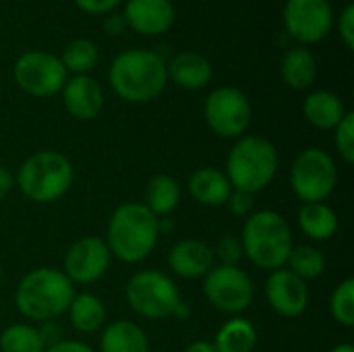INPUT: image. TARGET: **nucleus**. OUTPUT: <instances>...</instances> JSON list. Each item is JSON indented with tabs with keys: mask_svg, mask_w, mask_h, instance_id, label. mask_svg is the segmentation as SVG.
<instances>
[{
	"mask_svg": "<svg viewBox=\"0 0 354 352\" xmlns=\"http://www.w3.org/2000/svg\"><path fill=\"white\" fill-rule=\"evenodd\" d=\"M39 336H41L44 346L48 349V346L60 342V326H56L54 319L52 322H44V326L39 328Z\"/></svg>",
	"mask_w": 354,
	"mask_h": 352,
	"instance_id": "nucleus-36",
	"label": "nucleus"
},
{
	"mask_svg": "<svg viewBox=\"0 0 354 352\" xmlns=\"http://www.w3.org/2000/svg\"><path fill=\"white\" fill-rule=\"evenodd\" d=\"M284 27L301 44H317L334 27V8L330 0H286Z\"/></svg>",
	"mask_w": 354,
	"mask_h": 352,
	"instance_id": "nucleus-12",
	"label": "nucleus"
},
{
	"mask_svg": "<svg viewBox=\"0 0 354 352\" xmlns=\"http://www.w3.org/2000/svg\"><path fill=\"white\" fill-rule=\"evenodd\" d=\"M160 218L143 203L129 201L114 210L108 220L106 245L110 255L124 263L143 261L160 239Z\"/></svg>",
	"mask_w": 354,
	"mask_h": 352,
	"instance_id": "nucleus-1",
	"label": "nucleus"
},
{
	"mask_svg": "<svg viewBox=\"0 0 354 352\" xmlns=\"http://www.w3.org/2000/svg\"><path fill=\"white\" fill-rule=\"evenodd\" d=\"M266 299L270 307L282 317H299L309 307L307 282L290 270H274L266 282Z\"/></svg>",
	"mask_w": 354,
	"mask_h": 352,
	"instance_id": "nucleus-14",
	"label": "nucleus"
},
{
	"mask_svg": "<svg viewBox=\"0 0 354 352\" xmlns=\"http://www.w3.org/2000/svg\"><path fill=\"white\" fill-rule=\"evenodd\" d=\"M299 226L313 241H330L338 232V216L326 203H303L299 210Z\"/></svg>",
	"mask_w": 354,
	"mask_h": 352,
	"instance_id": "nucleus-24",
	"label": "nucleus"
},
{
	"mask_svg": "<svg viewBox=\"0 0 354 352\" xmlns=\"http://www.w3.org/2000/svg\"><path fill=\"white\" fill-rule=\"evenodd\" d=\"M75 178L71 160L54 149L35 151L29 156L15 178L21 193L35 203H52L66 195Z\"/></svg>",
	"mask_w": 354,
	"mask_h": 352,
	"instance_id": "nucleus-6",
	"label": "nucleus"
},
{
	"mask_svg": "<svg viewBox=\"0 0 354 352\" xmlns=\"http://www.w3.org/2000/svg\"><path fill=\"white\" fill-rule=\"evenodd\" d=\"M214 257L220 259V266H236L243 257V243L236 234L228 232L224 234L218 245H216V253Z\"/></svg>",
	"mask_w": 354,
	"mask_h": 352,
	"instance_id": "nucleus-32",
	"label": "nucleus"
},
{
	"mask_svg": "<svg viewBox=\"0 0 354 352\" xmlns=\"http://www.w3.org/2000/svg\"><path fill=\"white\" fill-rule=\"evenodd\" d=\"M122 0H75V4L89 15H110Z\"/></svg>",
	"mask_w": 354,
	"mask_h": 352,
	"instance_id": "nucleus-35",
	"label": "nucleus"
},
{
	"mask_svg": "<svg viewBox=\"0 0 354 352\" xmlns=\"http://www.w3.org/2000/svg\"><path fill=\"white\" fill-rule=\"evenodd\" d=\"M257 344V332L251 322L234 317L216 334V352H251Z\"/></svg>",
	"mask_w": 354,
	"mask_h": 352,
	"instance_id": "nucleus-26",
	"label": "nucleus"
},
{
	"mask_svg": "<svg viewBox=\"0 0 354 352\" xmlns=\"http://www.w3.org/2000/svg\"><path fill=\"white\" fill-rule=\"evenodd\" d=\"M0 351L2 352H44L39 330L27 324H12L0 334Z\"/></svg>",
	"mask_w": 354,
	"mask_h": 352,
	"instance_id": "nucleus-28",
	"label": "nucleus"
},
{
	"mask_svg": "<svg viewBox=\"0 0 354 352\" xmlns=\"http://www.w3.org/2000/svg\"><path fill=\"white\" fill-rule=\"evenodd\" d=\"M278 164V151L272 141L247 135L239 137L232 145L226 162V176L232 189L255 195L272 185Z\"/></svg>",
	"mask_w": 354,
	"mask_h": 352,
	"instance_id": "nucleus-5",
	"label": "nucleus"
},
{
	"mask_svg": "<svg viewBox=\"0 0 354 352\" xmlns=\"http://www.w3.org/2000/svg\"><path fill=\"white\" fill-rule=\"evenodd\" d=\"M330 352H354L353 344H338V346H334Z\"/></svg>",
	"mask_w": 354,
	"mask_h": 352,
	"instance_id": "nucleus-41",
	"label": "nucleus"
},
{
	"mask_svg": "<svg viewBox=\"0 0 354 352\" xmlns=\"http://www.w3.org/2000/svg\"><path fill=\"white\" fill-rule=\"evenodd\" d=\"M205 122L224 139H239L251 124L253 108L249 98L236 87H218L205 100Z\"/></svg>",
	"mask_w": 354,
	"mask_h": 352,
	"instance_id": "nucleus-10",
	"label": "nucleus"
},
{
	"mask_svg": "<svg viewBox=\"0 0 354 352\" xmlns=\"http://www.w3.org/2000/svg\"><path fill=\"white\" fill-rule=\"evenodd\" d=\"M166 83V60L153 50H124L110 64V85L124 102H151L164 91Z\"/></svg>",
	"mask_w": 354,
	"mask_h": 352,
	"instance_id": "nucleus-2",
	"label": "nucleus"
},
{
	"mask_svg": "<svg viewBox=\"0 0 354 352\" xmlns=\"http://www.w3.org/2000/svg\"><path fill=\"white\" fill-rule=\"evenodd\" d=\"M226 205H228L230 214L236 216V218L251 216V212H253V195H251V193H245V191L232 189V193H230Z\"/></svg>",
	"mask_w": 354,
	"mask_h": 352,
	"instance_id": "nucleus-33",
	"label": "nucleus"
},
{
	"mask_svg": "<svg viewBox=\"0 0 354 352\" xmlns=\"http://www.w3.org/2000/svg\"><path fill=\"white\" fill-rule=\"evenodd\" d=\"M189 193L193 195V199L197 203H201L205 207H218L228 201L232 187H230L228 176L222 170H218L214 166H205L191 174Z\"/></svg>",
	"mask_w": 354,
	"mask_h": 352,
	"instance_id": "nucleus-19",
	"label": "nucleus"
},
{
	"mask_svg": "<svg viewBox=\"0 0 354 352\" xmlns=\"http://www.w3.org/2000/svg\"><path fill=\"white\" fill-rule=\"evenodd\" d=\"M102 352H149L145 332L133 322H114L102 330Z\"/></svg>",
	"mask_w": 354,
	"mask_h": 352,
	"instance_id": "nucleus-21",
	"label": "nucleus"
},
{
	"mask_svg": "<svg viewBox=\"0 0 354 352\" xmlns=\"http://www.w3.org/2000/svg\"><path fill=\"white\" fill-rule=\"evenodd\" d=\"M334 143L338 147L340 158L346 164H354V114L346 112L344 118L334 129Z\"/></svg>",
	"mask_w": 354,
	"mask_h": 352,
	"instance_id": "nucleus-31",
	"label": "nucleus"
},
{
	"mask_svg": "<svg viewBox=\"0 0 354 352\" xmlns=\"http://www.w3.org/2000/svg\"><path fill=\"white\" fill-rule=\"evenodd\" d=\"M44 352H93L85 342L79 340H60L52 346H48Z\"/></svg>",
	"mask_w": 354,
	"mask_h": 352,
	"instance_id": "nucleus-37",
	"label": "nucleus"
},
{
	"mask_svg": "<svg viewBox=\"0 0 354 352\" xmlns=\"http://www.w3.org/2000/svg\"><path fill=\"white\" fill-rule=\"evenodd\" d=\"M280 73L288 87L307 89L317 79V60L311 50H307L305 46H297L284 54Z\"/></svg>",
	"mask_w": 354,
	"mask_h": 352,
	"instance_id": "nucleus-22",
	"label": "nucleus"
},
{
	"mask_svg": "<svg viewBox=\"0 0 354 352\" xmlns=\"http://www.w3.org/2000/svg\"><path fill=\"white\" fill-rule=\"evenodd\" d=\"M12 185H15V178L8 174V170H6V168H2V166H0V199H2V197H6V195L10 193Z\"/></svg>",
	"mask_w": 354,
	"mask_h": 352,
	"instance_id": "nucleus-39",
	"label": "nucleus"
},
{
	"mask_svg": "<svg viewBox=\"0 0 354 352\" xmlns=\"http://www.w3.org/2000/svg\"><path fill=\"white\" fill-rule=\"evenodd\" d=\"M214 251L195 239H187L180 241L172 247V251L168 253V266L170 270L180 276V278H205V274L214 268Z\"/></svg>",
	"mask_w": 354,
	"mask_h": 352,
	"instance_id": "nucleus-17",
	"label": "nucleus"
},
{
	"mask_svg": "<svg viewBox=\"0 0 354 352\" xmlns=\"http://www.w3.org/2000/svg\"><path fill=\"white\" fill-rule=\"evenodd\" d=\"M68 319L73 328L81 334H95L106 324V307L104 303L89 293L75 295L68 305Z\"/></svg>",
	"mask_w": 354,
	"mask_h": 352,
	"instance_id": "nucleus-23",
	"label": "nucleus"
},
{
	"mask_svg": "<svg viewBox=\"0 0 354 352\" xmlns=\"http://www.w3.org/2000/svg\"><path fill=\"white\" fill-rule=\"evenodd\" d=\"M124 293L131 309L145 319H166L174 315L180 305L178 286L170 276L156 270L137 272L129 280Z\"/></svg>",
	"mask_w": 354,
	"mask_h": 352,
	"instance_id": "nucleus-8",
	"label": "nucleus"
},
{
	"mask_svg": "<svg viewBox=\"0 0 354 352\" xmlns=\"http://www.w3.org/2000/svg\"><path fill=\"white\" fill-rule=\"evenodd\" d=\"M185 352H216V346L214 342H205V340H199V342H193L189 344Z\"/></svg>",
	"mask_w": 354,
	"mask_h": 352,
	"instance_id": "nucleus-40",
	"label": "nucleus"
},
{
	"mask_svg": "<svg viewBox=\"0 0 354 352\" xmlns=\"http://www.w3.org/2000/svg\"><path fill=\"white\" fill-rule=\"evenodd\" d=\"M168 79H172L183 89H203L212 81V64L199 52H180L166 64Z\"/></svg>",
	"mask_w": 354,
	"mask_h": 352,
	"instance_id": "nucleus-18",
	"label": "nucleus"
},
{
	"mask_svg": "<svg viewBox=\"0 0 354 352\" xmlns=\"http://www.w3.org/2000/svg\"><path fill=\"white\" fill-rule=\"evenodd\" d=\"M66 68L60 56L44 50H29L15 62L12 77L19 89L33 98H52L66 83Z\"/></svg>",
	"mask_w": 354,
	"mask_h": 352,
	"instance_id": "nucleus-9",
	"label": "nucleus"
},
{
	"mask_svg": "<svg viewBox=\"0 0 354 352\" xmlns=\"http://www.w3.org/2000/svg\"><path fill=\"white\" fill-rule=\"evenodd\" d=\"M124 23L141 35H162L176 19L172 0H127Z\"/></svg>",
	"mask_w": 354,
	"mask_h": 352,
	"instance_id": "nucleus-15",
	"label": "nucleus"
},
{
	"mask_svg": "<svg viewBox=\"0 0 354 352\" xmlns=\"http://www.w3.org/2000/svg\"><path fill=\"white\" fill-rule=\"evenodd\" d=\"M124 25H127V23H124L122 15H108L106 21H104V31H106L108 35H118V33H122Z\"/></svg>",
	"mask_w": 354,
	"mask_h": 352,
	"instance_id": "nucleus-38",
	"label": "nucleus"
},
{
	"mask_svg": "<svg viewBox=\"0 0 354 352\" xmlns=\"http://www.w3.org/2000/svg\"><path fill=\"white\" fill-rule=\"evenodd\" d=\"M288 270L299 276L301 280H313L319 278L326 272V257L319 249L311 247V245H301V247H292L290 255H288Z\"/></svg>",
	"mask_w": 354,
	"mask_h": 352,
	"instance_id": "nucleus-29",
	"label": "nucleus"
},
{
	"mask_svg": "<svg viewBox=\"0 0 354 352\" xmlns=\"http://www.w3.org/2000/svg\"><path fill=\"white\" fill-rule=\"evenodd\" d=\"M330 311L332 317L344 326V328H353L354 326V280L346 278L342 280L336 290L332 293L330 299Z\"/></svg>",
	"mask_w": 354,
	"mask_h": 352,
	"instance_id": "nucleus-30",
	"label": "nucleus"
},
{
	"mask_svg": "<svg viewBox=\"0 0 354 352\" xmlns=\"http://www.w3.org/2000/svg\"><path fill=\"white\" fill-rule=\"evenodd\" d=\"M60 60H62L66 73H73V75H89V71L100 60V52H97V46L91 39L77 37V39H73V41L66 44Z\"/></svg>",
	"mask_w": 354,
	"mask_h": 352,
	"instance_id": "nucleus-27",
	"label": "nucleus"
},
{
	"mask_svg": "<svg viewBox=\"0 0 354 352\" xmlns=\"http://www.w3.org/2000/svg\"><path fill=\"white\" fill-rule=\"evenodd\" d=\"M180 203V187L178 183L168 174H158L149 178L145 187V207L153 216H168L172 214Z\"/></svg>",
	"mask_w": 354,
	"mask_h": 352,
	"instance_id": "nucleus-25",
	"label": "nucleus"
},
{
	"mask_svg": "<svg viewBox=\"0 0 354 352\" xmlns=\"http://www.w3.org/2000/svg\"><path fill=\"white\" fill-rule=\"evenodd\" d=\"M0 284H2V270H0Z\"/></svg>",
	"mask_w": 354,
	"mask_h": 352,
	"instance_id": "nucleus-42",
	"label": "nucleus"
},
{
	"mask_svg": "<svg viewBox=\"0 0 354 352\" xmlns=\"http://www.w3.org/2000/svg\"><path fill=\"white\" fill-rule=\"evenodd\" d=\"M303 114L309 120V124H313L315 129L330 131V129H336L338 122L344 118L346 108H344V102L336 93L328 89H319L305 98Z\"/></svg>",
	"mask_w": 354,
	"mask_h": 352,
	"instance_id": "nucleus-20",
	"label": "nucleus"
},
{
	"mask_svg": "<svg viewBox=\"0 0 354 352\" xmlns=\"http://www.w3.org/2000/svg\"><path fill=\"white\" fill-rule=\"evenodd\" d=\"M75 297L73 282L54 268H37L23 276L15 290V305L23 317L52 322L62 315Z\"/></svg>",
	"mask_w": 354,
	"mask_h": 352,
	"instance_id": "nucleus-3",
	"label": "nucleus"
},
{
	"mask_svg": "<svg viewBox=\"0 0 354 352\" xmlns=\"http://www.w3.org/2000/svg\"><path fill=\"white\" fill-rule=\"evenodd\" d=\"M207 301L222 313L236 315L253 301V282L239 266H214L203 280Z\"/></svg>",
	"mask_w": 354,
	"mask_h": 352,
	"instance_id": "nucleus-11",
	"label": "nucleus"
},
{
	"mask_svg": "<svg viewBox=\"0 0 354 352\" xmlns=\"http://www.w3.org/2000/svg\"><path fill=\"white\" fill-rule=\"evenodd\" d=\"M243 255L259 270H280L292 251V232L284 216L272 210L255 212L247 218L243 234Z\"/></svg>",
	"mask_w": 354,
	"mask_h": 352,
	"instance_id": "nucleus-4",
	"label": "nucleus"
},
{
	"mask_svg": "<svg viewBox=\"0 0 354 352\" xmlns=\"http://www.w3.org/2000/svg\"><path fill=\"white\" fill-rule=\"evenodd\" d=\"M338 31H340V37L344 41V46L348 50L354 48V4L348 2L342 10H340V17H338Z\"/></svg>",
	"mask_w": 354,
	"mask_h": 352,
	"instance_id": "nucleus-34",
	"label": "nucleus"
},
{
	"mask_svg": "<svg viewBox=\"0 0 354 352\" xmlns=\"http://www.w3.org/2000/svg\"><path fill=\"white\" fill-rule=\"evenodd\" d=\"M290 185L303 203H324L338 185L334 158L319 147H307L292 162Z\"/></svg>",
	"mask_w": 354,
	"mask_h": 352,
	"instance_id": "nucleus-7",
	"label": "nucleus"
},
{
	"mask_svg": "<svg viewBox=\"0 0 354 352\" xmlns=\"http://www.w3.org/2000/svg\"><path fill=\"white\" fill-rule=\"evenodd\" d=\"M66 112L77 120H93L104 108L102 85L89 75H73L62 87Z\"/></svg>",
	"mask_w": 354,
	"mask_h": 352,
	"instance_id": "nucleus-16",
	"label": "nucleus"
},
{
	"mask_svg": "<svg viewBox=\"0 0 354 352\" xmlns=\"http://www.w3.org/2000/svg\"><path fill=\"white\" fill-rule=\"evenodd\" d=\"M110 249L100 237H85L73 243L64 255V276L75 284H93L110 268Z\"/></svg>",
	"mask_w": 354,
	"mask_h": 352,
	"instance_id": "nucleus-13",
	"label": "nucleus"
}]
</instances>
